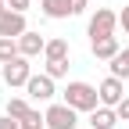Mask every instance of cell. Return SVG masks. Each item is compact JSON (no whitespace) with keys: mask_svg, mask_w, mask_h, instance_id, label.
I'll use <instances>...</instances> for the list:
<instances>
[{"mask_svg":"<svg viewBox=\"0 0 129 129\" xmlns=\"http://www.w3.org/2000/svg\"><path fill=\"white\" fill-rule=\"evenodd\" d=\"M47 61H68V40L64 36H54V40H47V50H43Z\"/></svg>","mask_w":129,"mask_h":129,"instance_id":"12","label":"cell"},{"mask_svg":"<svg viewBox=\"0 0 129 129\" xmlns=\"http://www.w3.org/2000/svg\"><path fill=\"white\" fill-rule=\"evenodd\" d=\"M22 129H47V118L40 115V111H32V115L22 122Z\"/></svg>","mask_w":129,"mask_h":129,"instance_id":"17","label":"cell"},{"mask_svg":"<svg viewBox=\"0 0 129 129\" xmlns=\"http://www.w3.org/2000/svg\"><path fill=\"white\" fill-rule=\"evenodd\" d=\"M118 25H122V29H125V36H129V4H125V7H122V11H118Z\"/></svg>","mask_w":129,"mask_h":129,"instance_id":"21","label":"cell"},{"mask_svg":"<svg viewBox=\"0 0 129 129\" xmlns=\"http://www.w3.org/2000/svg\"><path fill=\"white\" fill-rule=\"evenodd\" d=\"M54 83H57V79H50V75H32L29 79V83H25V93H29V101H36V104H50L54 101Z\"/></svg>","mask_w":129,"mask_h":129,"instance_id":"4","label":"cell"},{"mask_svg":"<svg viewBox=\"0 0 129 129\" xmlns=\"http://www.w3.org/2000/svg\"><path fill=\"white\" fill-rule=\"evenodd\" d=\"M111 75L118 79H129V47H122V50L111 57Z\"/></svg>","mask_w":129,"mask_h":129,"instance_id":"14","label":"cell"},{"mask_svg":"<svg viewBox=\"0 0 129 129\" xmlns=\"http://www.w3.org/2000/svg\"><path fill=\"white\" fill-rule=\"evenodd\" d=\"M72 11H75V14H83V11H86V0H72Z\"/></svg>","mask_w":129,"mask_h":129,"instance_id":"22","label":"cell"},{"mask_svg":"<svg viewBox=\"0 0 129 129\" xmlns=\"http://www.w3.org/2000/svg\"><path fill=\"white\" fill-rule=\"evenodd\" d=\"M29 79H32V64H29V57H14V61H7L4 64V83L14 90V86H25L29 83Z\"/></svg>","mask_w":129,"mask_h":129,"instance_id":"6","label":"cell"},{"mask_svg":"<svg viewBox=\"0 0 129 129\" xmlns=\"http://www.w3.org/2000/svg\"><path fill=\"white\" fill-rule=\"evenodd\" d=\"M40 11L47 14V18H54V22H61V18H75L72 0H40Z\"/></svg>","mask_w":129,"mask_h":129,"instance_id":"9","label":"cell"},{"mask_svg":"<svg viewBox=\"0 0 129 129\" xmlns=\"http://www.w3.org/2000/svg\"><path fill=\"white\" fill-rule=\"evenodd\" d=\"M115 29H118V14L111 11V7H97L93 18H90V43H93V40L115 36Z\"/></svg>","mask_w":129,"mask_h":129,"instance_id":"2","label":"cell"},{"mask_svg":"<svg viewBox=\"0 0 129 129\" xmlns=\"http://www.w3.org/2000/svg\"><path fill=\"white\" fill-rule=\"evenodd\" d=\"M115 111H118V122H129V97H125V101H122Z\"/></svg>","mask_w":129,"mask_h":129,"instance_id":"20","label":"cell"},{"mask_svg":"<svg viewBox=\"0 0 129 129\" xmlns=\"http://www.w3.org/2000/svg\"><path fill=\"white\" fill-rule=\"evenodd\" d=\"M18 57V40H7V36H0V64H7Z\"/></svg>","mask_w":129,"mask_h":129,"instance_id":"15","label":"cell"},{"mask_svg":"<svg viewBox=\"0 0 129 129\" xmlns=\"http://www.w3.org/2000/svg\"><path fill=\"white\" fill-rule=\"evenodd\" d=\"M32 111H36V108H32L25 97H11V101H7V115H11V118H18V122H25Z\"/></svg>","mask_w":129,"mask_h":129,"instance_id":"13","label":"cell"},{"mask_svg":"<svg viewBox=\"0 0 129 129\" xmlns=\"http://www.w3.org/2000/svg\"><path fill=\"white\" fill-rule=\"evenodd\" d=\"M43 118H47V129H75L79 125V111L61 101V104H47Z\"/></svg>","mask_w":129,"mask_h":129,"instance_id":"3","label":"cell"},{"mask_svg":"<svg viewBox=\"0 0 129 129\" xmlns=\"http://www.w3.org/2000/svg\"><path fill=\"white\" fill-rule=\"evenodd\" d=\"M0 129H22V122L11 118V115H4V118H0Z\"/></svg>","mask_w":129,"mask_h":129,"instance_id":"19","label":"cell"},{"mask_svg":"<svg viewBox=\"0 0 129 129\" xmlns=\"http://www.w3.org/2000/svg\"><path fill=\"white\" fill-rule=\"evenodd\" d=\"M90 125H93V129H115V125H118V111L101 104L97 111H90Z\"/></svg>","mask_w":129,"mask_h":129,"instance_id":"11","label":"cell"},{"mask_svg":"<svg viewBox=\"0 0 129 129\" xmlns=\"http://www.w3.org/2000/svg\"><path fill=\"white\" fill-rule=\"evenodd\" d=\"M64 104L68 108H75V111H97L101 108V93H97V86H90V83H83V79H72L68 86H64Z\"/></svg>","mask_w":129,"mask_h":129,"instance_id":"1","label":"cell"},{"mask_svg":"<svg viewBox=\"0 0 129 129\" xmlns=\"http://www.w3.org/2000/svg\"><path fill=\"white\" fill-rule=\"evenodd\" d=\"M29 4H32V0H7V7H11V11H22V14L29 11Z\"/></svg>","mask_w":129,"mask_h":129,"instance_id":"18","label":"cell"},{"mask_svg":"<svg viewBox=\"0 0 129 129\" xmlns=\"http://www.w3.org/2000/svg\"><path fill=\"white\" fill-rule=\"evenodd\" d=\"M50 79H64L68 75V61H47V68H43Z\"/></svg>","mask_w":129,"mask_h":129,"instance_id":"16","label":"cell"},{"mask_svg":"<svg viewBox=\"0 0 129 129\" xmlns=\"http://www.w3.org/2000/svg\"><path fill=\"white\" fill-rule=\"evenodd\" d=\"M90 50H93L97 61H111V57L122 50V43H118V36H108V40H93V43H90Z\"/></svg>","mask_w":129,"mask_h":129,"instance_id":"10","label":"cell"},{"mask_svg":"<svg viewBox=\"0 0 129 129\" xmlns=\"http://www.w3.org/2000/svg\"><path fill=\"white\" fill-rule=\"evenodd\" d=\"M0 83H4V64H0Z\"/></svg>","mask_w":129,"mask_h":129,"instance_id":"23","label":"cell"},{"mask_svg":"<svg viewBox=\"0 0 129 129\" xmlns=\"http://www.w3.org/2000/svg\"><path fill=\"white\" fill-rule=\"evenodd\" d=\"M97 93H101V104H104V108H118V104L125 101V79L108 75L104 83L97 86Z\"/></svg>","mask_w":129,"mask_h":129,"instance_id":"5","label":"cell"},{"mask_svg":"<svg viewBox=\"0 0 129 129\" xmlns=\"http://www.w3.org/2000/svg\"><path fill=\"white\" fill-rule=\"evenodd\" d=\"M4 7H7V0H0V11H4Z\"/></svg>","mask_w":129,"mask_h":129,"instance_id":"24","label":"cell"},{"mask_svg":"<svg viewBox=\"0 0 129 129\" xmlns=\"http://www.w3.org/2000/svg\"><path fill=\"white\" fill-rule=\"evenodd\" d=\"M43 50H47V40L40 36V32H32V29H29V32H22V36H18V54H22V57L32 61V57H40Z\"/></svg>","mask_w":129,"mask_h":129,"instance_id":"8","label":"cell"},{"mask_svg":"<svg viewBox=\"0 0 129 129\" xmlns=\"http://www.w3.org/2000/svg\"><path fill=\"white\" fill-rule=\"evenodd\" d=\"M22 32H29V25H25V14H22V11H11V7H4V11H0V36L18 40Z\"/></svg>","mask_w":129,"mask_h":129,"instance_id":"7","label":"cell"}]
</instances>
